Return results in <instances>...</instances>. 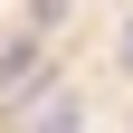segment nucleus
Wrapping results in <instances>:
<instances>
[{
    "instance_id": "f257e3e1",
    "label": "nucleus",
    "mask_w": 133,
    "mask_h": 133,
    "mask_svg": "<svg viewBox=\"0 0 133 133\" xmlns=\"http://www.w3.org/2000/svg\"><path fill=\"white\" fill-rule=\"evenodd\" d=\"M86 124V105H76V95H38V105L19 114V133H76Z\"/></svg>"
},
{
    "instance_id": "7ed1b4c3",
    "label": "nucleus",
    "mask_w": 133,
    "mask_h": 133,
    "mask_svg": "<svg viewBox=\"0 0 133 133\" xmlns=\"http://www.w3.org/2000/svg\"><path fill=\"white\" fill-rule=\"evenodd\" d=\"M124 66H133V19H124Z\"/></svg>"
},
{
    "instance_id": "f03ea898",
    "label": "nucleus",
    "mask_w": 133,
    "mask_h": 133,
    "mask_svg": "<svg viewBox=\"0 0 133 133\" xmlns=\"http://www.w3.org/2000/svg\"><path fill=\"white\" fill-rule=\"evenodd\" d=\"M57 10H66V0H38V19H57Z\"/></svg>"
}]
</instances>
